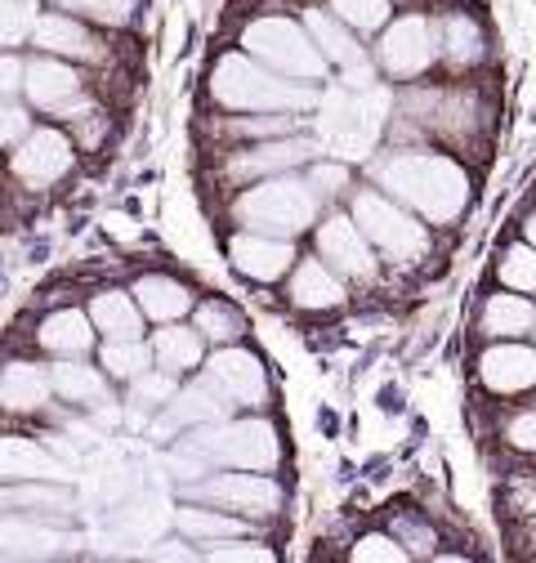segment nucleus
I'll use <instances>...</instances> for the list:
<instances>
[{
	"mask_svg": "<svg viewBox=\"0 0 536 563\" xmlns=\"http://www.w3.org/2000/svg\"><path fill=\"white\" fill-rule=\"evenodd\" d=\"M153 367V349H148V340L144 335H134V340H103L99 344V372L108 376V380H134L139 372H148Z\"/></svg>",
	"mask_w": 536,
	"mask_h": 563,
	"instance_id": "7c9ffc66",
	"label": "nucleus"
},
{
	"mask_svg": "<svg viewBox=\"0 0 536 563\" xmlns=\"http://www.w3.org/2000/svg\"><path fill=\"white\" fill-rule=\"evenodd\" d=\"M183 497L197 506L228 510L237 519H273L282 510V487L255 470H206L201 478H188Z\"/></svg>",
	"mask_w": 536,
	"mask_h": 563,
	"instance_id": "423d86ee",
	"label": "nucleus"
},
{
	"mask_svg": "<svg viewBox=\"0 0 536 563\" xmlns=\"http://www.w3.org/2000/svg\"><path fill=\"white\" fill-rule=\"evenodd\" d=\"M505 439L518 448V452H536V411H523L505 426Z\"/></svg>",
	"mask_w": 536,
	"mask_h": 563,
	"instance_id": "37998d69",
	"label": "nucleus"
},
{
	"mask_svg": "<svg viewBox=\"0 0 536 563\" xmlns=\"http://www.w3.org/2000/svg\"><path fill=\"white\" fill-rule=\"evenodd\" d=\"M354 559L358 563H402V559H412L407 550H402V541L393 532H367L354 541Z\"/></svg>",
	"mask_w": 536,
	"mask_h": 563,
	"instance_id": "58836bf2",
	"label": "nucleus"
},
{
	"mask_svg": "<svg viewBox=\"0 0 536 563\" xmlns=\"http://www.w3.org/2000/svg\"><path fill=\"white\" fill-rule=\"evenodd\" d=\"M523 242H532V246H536V216L523 224Z\"/></svg>",
	"mask_w": 536,
	"mask_h": 563,
	"instance_id": "49530a36",
	"label": "nucleus"
},
{
	"mask_svg": "<svg viewBox=\"0 0 536 563\" xmlns=\"http://www.w3.org/2000/svg\"><path fill=\"white\" fill-rule=\"evenodd\" d=\"M36 112L58 117V121H77L90 108L86 95V77L77 73V63L54 58V54H36L23 58V90H19Z\"/></svg>",
	"mask_w": 536,
	"mask_h": 563,
	"instance_id": "6e6552de",
	"label": "nucleus"
},
{
	"mask_svg": "<svg viewBox=\"0 0 536 563\" xmlns=\"http://www.w3.org/2000/svg\"><path fill=\"white\" fill-rule=\"evenodd\" d=\"M192 327L206 344H237L246 331V318L228 300H201L192 305Z\"/></svg>",
	"mask_w": 536,
	"mask_h": 563,
	"instance_id": "2f4dec72",
	"label": "nucleus"
},
{
	"mask_svg": "<svg viewBox=\"0 0 536 563\" xmlns=\"http://www.w3.org/2000/svg\"><path fill=\"white\" fill-rule=\"evenodd\" d=\"M304 184L313 188V197H335V192L349 184V170H345V166H335V162H313Z\"/></svg>",
	"mask_w": 536,
	"mask_h": 563,
	"instance_id": "79ce46f5",
	"label": "nucleus"
},
{
	"mask_svg": "<svg viewBox=\"0 0 536 563\" xmlns=\"http://www.w3.org/2000/svg\"><path fill=\"white\" fill-rule=\"evenodd\" d=\"M19 478H67V470L36 439L0 434V483H19Z\"/></svg>",
	"mask_w": 536,
	"mask_h": 563,
	"instance_id": "bb28decb",
	"label": "nucleus"
},
{
	"mask_svg": "<svg viewBox=\"0 0 536 563\" xmlns=\"http://www.w3.org/2000/svg\"><path fill=\"white\" fill-rule=\"evenodd\" d=\"M438 54H447L456 67H469V63H479L483 58V32L474 19H465V14H451L438 32Z\"/></svg>",
	"mask_w": 536,
	"mask_h": 563,
	"instance_id": "473e14b6",
	"label": "nucleus"
},
{
	"mask_svg": "<svg viewBox=\"0 0 536 563\" xmlns=\"http://www.w3.org/2000/svg\"><path fill=\"white\" fill-rule=\"evenodd\" d=\"M148 349H153V367H161L170 376H188L206 358V340L197 335V327H183V322H161L153 331Z\"/></svg>",
	"mask_w": 536,
	"mask_h": 563,
	"instance_id": "393cba45",
	"label": "nucleus"
},
{
	"mask_svg": "<svg viewBox=\"0 0 536 563\" xmlns=\"http://www.w3.org/2000/svg\"><path fill=\"white\" fill-rule=\"evenodd\" d=\"M77 550V532H63L36 515H0V559H63Z\"/></svg>",
	"mask_w": 536,
	"mask_h": 563,
	"instance_id": "4468645a",
	"label": "nucleus"
},
{
	"mask_svg": "<svg viewBox=\"0 0 536 563\" xmlns=\"http://www.w3.org/2000/svg\"><path fill=\"white\" fill-rule=\"evenodd\" d=\"M211 99L233 112H304L317 103V90L309 81H291L273 67L255 63L250 54H224L211 73Z\"/></svg>",
	"mask_w": 536,
	"mask_h": 563,
	"instance_id": "f03ea898",
	"label": "nucleus"
},
{
	"mask_svg": "<svg viewBox=\"0 0 536 563\" xmlns=\"http://www.w3.org/2000/svg\"><path fill=\"white\" fill-rule=\"evenodd\" d=\"M536 327V305L527 300V296H518V291H496V296H488V305H483V313H479V331L488 335V340H518V335H527Z\"/></svg>",
	"mask_w": 536,
	"mask_h": 563,
	"instance_id": "c85d7f7f",
	"label": "nucleus"
},
{
	"mask_svg": "<svg viewBox=\"0 0 536 563\" xmlns=\"http://www.w3.org/2000/svg\"><path fill=\"white\" fill-rule=\"evenodd\" d=\"M242 49L255 63L273 67V73L291 77V81H322V73H326V63H322L317 45L309 41V32L300 23H291V19H278V14L255 19L242 32Z\"/></svg>",
	"mask_w": 536,
	"mask_h": 563,
	"instance_id": "0eeeda50",
	"label": "nucleus"
},
{
	"mask_svg": "<svg viewBox=\"0 0 536 563\" xmlns=\"http://www.w3.org/2000/svg\"><path fill=\"white\" fill-rule=\"evenodd\" d=\"M501 287L518 291V296H536V246L532 242H514L510 251H501Z\"/></svg>",
	"mask_w": 536,
	"mask_h": 563,
	"instance_id": "f704fd0d",
	"label": "nucleus"
},
{
	"mask_svg": "<svg viewBox=\"0 0 536 563\" xmlns=\"http://www.w3.org/2000/svg\"><path fill=\"white\" fill-rule=\"evenodd\" d=\"M376 184L398 206L416 210L429 224H451L469 201V175L438 153H389L376 162Z\"/></svg>",
	"mask_w": 536,
	"mask_h": 563,
	"instance_id": "f257e3e1",
	"label": "nucleus"
},
{
	"mask_svg": "<svg viewBox=\"0 0 536 563\" xmlns=\"http://www.w3.org/2000/svg\"><path fill=\"white\" fill-rule=\"evenodd\" d=\"M134 305H139L144 322H183L192 313V287L170 273H144V277H134V287H130Z\"/></svg>",
	"mask_w": 536,
	"mask_h": 563,
	"instance_id": "6ab92c4d",
	"label": "nucleus"
},
{
	"mask_svg": "<svg viewBox=\"0 0 536 563\" xmlns=\"http://www.w3.org/2000/svg\"><path fill=\"white\" fill-rule=\"evenodd\" d=\"M175 523L188 541L206 545V541H224V537H242L246 532V519L228 515V510H215V506H179L175 510Z\"/></svg>",
	"mask_w": 536,
	"mask_h": 563,
	"instance_id": "c756f323",
	"label": "nucleus"
},
{
	"mask_svg": "<svg viewBox=\"0 0 536 563\" xmlns=\"http://www.w3.org/2000/svg\"><path fill=\"white\" fill-rule=\"evenodd\" d=\"M125 385H130V407L134 411H161L170 402V394L179 389V376H170L161 367H148V372H139Z\"/></svg>",
	"mask_w": 536,
	"mask_h": 563,
	"instance_id": "c9c22d12",
	"label": "nucleus"
},
{
	"mask_svg": "<svg viewBox=\"0 0 536 563\" xmlns=\"http://www.w3.org/2000/svg\"><path fill=\"white\" fill-rule=\"evenodd\" d=\"M27 41L41 54H54V58H67V63H103L108 58V49L90 32V23L77 19V14H63V10L36 14L32 27H27Z\"/></svg>",
	"mask_w": 536,
	"mask_h": 563,
	"instance_id": "ddd939ff",
	"label": "nucleus"
},
{
	"mask_svg": "<svg viewBox=\"0 0 536 563\" xmlns=\"http://www.w3.org/2000/svg\"><path fill=\"white\" fill-rule=\"evenodd\" d=\"M349 220L358 224V233L367 238V246H376L384 260L393 264H416L429 251V229L416 224V216L407 206H398L389 192L380 188H358Z\"/></svg>",
	"mask_w": 536,
	"mask_h": 563,
	"instance_id": "39448f33",
	"label": "nucleus"
},
{
	"mask_svg": "<svg viewBox=\"0 0 536 563\" xmlns=\"http://www.w3.org/2000/svg\"><path fill=\"white\" fill-rule=\"evenodd\" d=\"M376 58L393 81H412V77L429 73V63L438 58V27L421 14H402L380 27Z\"/></svg>",
	"mask_w": 536,
	"mask_h": 563,
	"instance_id": "9b49d317",
	"label": "nucleus"
},
{
	"mask_svg": "<svg viewBox=\"0 0 536 563\" xmlns=\"http://www.w3.org/2000/svg\"><path fill=\"white\" fill-rule=\"evenodd\" d=\"M228 260L250 282H282L295 264V246H291V238H268V233L242 229L228 242Z\"/></svg>",
	"mask_w": 536,
	"mask_h": 563,
	"instance_id": "dca6fc26",
	"label": "nucleus"
},
{
	"mask_svg": "<svg viewBox=\"0 0 536 563\" xmlns=\"http://www.w3.org/2000/svg\"><path fill=\"white\" fill-rule=\"evenodd\" d=\"M54 10L63 14H77L86 23H99V27H125L139 10V0H49Z\"/></svg>",
	"mask_w": 536,
	"mask_h": 563,
	"instance_id": "72a5a7b5",
	"label": "nucleus"
},
{
	"mask_svg": "<svg viewBox=\"0 0 536 563\" xmlns=\"http://www.w3.org/2000/svg\"><path fill=\"white\" fill-rule=\"evenodd\" d=\"M201 380H206L228 407H264L268 402V372L259 363V354L242 344H220L211 358H201Z\"/></svg>",
	"mask_w": 536,
	"mask_h": 563,
	"instance_id": "9d476101",
	"label": "nucleus"
},
{
	"mask_svg": "<svg viewBox=\"0 0 536 563\" xmlns=\"http://www.w3.org/2000/svg\"><path fill=\"white\" fill-rule=\"evenodd\" d=\"M32 130V112L19 99H0V148H14Z\"/></svg>",
	"mask_w": 536,
	"mask_h": 563,
	"instance_id": "a19ab883",
	"label": "nucleus"
},
{
	"mask_svg": "<svg viewBox=\"0 0 536 563\" xmlns=\"http://www.w3.org/2000/svg\"><path fill=\"white\" fill-rule=\"evenodd\" d=\"M233 220L250 233H268V238H300L313 220H317V197L313 188L295 175V170H282V175H264V179H250L237 201H233Z\"/></svg>",
	"mask_w": 536,
	"mask_h": 563,
	"instance_id": "7ed1b4c3",
	"label": "nucleus"
},
{
	"mask_svg": "<svg viewBox=\"0 0 536 563\" xmlns=\"http://www.w3.org/2000/svg\"><path fill=\"white\" fill-rule=\"evenodd\" d=\"M479 380L488 394H527L536 385V349L492 340L479 354Z\"/></svg>",
	"mask_w": 536,
	"mask_h": 563,
	"instance_id": "f3484780",
	"label": "nucleus"
},
{
	"mask_svg": "<svg viewBox=\"0 0 536 563\" xmlns=\"http://www.w3.org/2000/svg\"><path fill=\"white\" fill-rule=\"evenodd\" d=\"M19 90H23V58L0 54V99H19Z\"/></svg>",
	"mask_w": 536,
	"mask_h": 563,
	"instance_id": "c03bdc74",
	"label": "nucleus"
},
{
	"mask_svg": "<svg viewBox=\"0 0 536 563\" xmlns=\"http://www.w3.org/2000/svg\"><path fill=\"white\" fill-rule=\"evenodd\" d=\"M183 448L192 456H201L211 470H255V474H273L282 461V443L278 430L259 416H242V420H211V426H192Z\"/></svg>",
	"mask_w": 536,
	"mask_h": 563,
	"instance_id": "20e7f679",
	"label": "nucleus"
},
{
	"mask_svg": "<svg viewBox=\"0 0 536 563\" xmlns=\"http://www.w3.org/2000/svg\"><path fill=\"white\" fill-rule=\"evenodd\" d=\"M54 398L49 389V372L19 358V363H5L0 367V411H10V416H36L45 411Z\"/></svg>",
	"mask_w": 536,
	"mask_h": 563,
	"instance_id": "412c9836",
	"label": "nucleus"
},
{
	"mask_svg": "<svg viewBox=\"0 0 536 563\" xmlns=\"http://www.w3.org/2000/svg\"><path fill=\"white\" fill-rule=\"evenodd\" d=\"M148 559H197V550H188V545H179V541H166V545L148 550Z\"/></svg>",
	"mask_w": 536,
	"mask_h": 563,
	"instance_id": "a18cd8bd",
	"label": "nucleus"
},
{
	"mask_svg": "<svg viewBox=\"0 0 536 563\" xmlns=\"http://www.w3.org/2000/svg\"><path fill=\"white\" fill-rule=\"evenodd\" d=\"M77 166V144L58 125H32L10 148V170L23 188H54Z\"/></svg>",
	"mask_w": 536,
	"mask_h": 563,
	"instance_id": "1a4fd4ad",
	"label": "nucleus"
},
{
	"mask_svg": "<svg viewBox=\"0 0 536 563\" xmlns=\"http://www.w3.org/2000/svg\"><path fill=\"white\" fill-rule=\"evenodd\" d=\"M94 327L81 309H54L41 318L36 327V344L45 349L49 358H90V349H94Z\"/></svg>",
	"mask_w": 536,
	"mask_h": 563,
	"instance_id": "4be33fe9",
	"label": "nucleus"
},
{
	"mask_svg": "<svg viewBox=\"0 0 536 563\" xmlns=\"http://www.w3.org/2000/svg\"><path fill=\"white\" fill-rule=\"evenodd\" d=\"M233 407L206 385V380H197L188 389H175L170 402L161 407V420H157V430H192V426H211V420H224Z\"/></svg>",
	"mask_w": 536,
	"mask_h": 563,
	"instance_id": "b1692460",
	"label": "nucleus"
},
{
	"mask_svg": "<svg viewBox=\"0 0 536 563\" xmlns=\"http://www.w3.org/2000/svg\"><path fill=\"white\" fill-rule=\"evenodd\" d=\"M313 153L317 148L309 139H264V144H250L228 157V179L246 184V179H264V175H282V170L304 166Z\"/></svg>",
	"mask_w": 536,
	"mask_h": 563,
	"instance_id": "a211bd4d",
	"label": "nucleus"
},
{
	"mask_svg": "<svg viewBox=\"0 0 536 563\" xmlns=\"http://www.w3.org/2000/svg\"><path fill=\"white\" fill-rule=\"evenodd\" d=\"M197 559H211V563H273V550L242 541V537H224V541H206V550H197Z\"/></svg>",
	"mask_w": 536,
	"mask_h": 563,
	"instance_id": "4c0bfd02",
	"label": "nucleus"
},
{
	"mask_svg": "<svg viewBox=\"0 0 536 563\" xmlns=\"http://www.w3.org/2000/svg\"><path fill=\"white\" fill-rule=\"evenodd\" d=\"M45 372H49L54 398H63V402L86 407V411L112 402V398H108V376H103L99 367H90L86 358H54V367H45Z\"/></svg>",
	"mask_w": 536,
	"mask_h": 563,
	"instance_id": "5701e85b",
	"label": "nucleus"
},
{
	"mask_svg": "<svg viewBox=\"0 0 536 563\" xmlns=\"http://www.w3.org/2000/svg\"><path fill=\"white\" fill-rule=\"evenodd\" d=\"M291 305L309 313H326L345 305V282L335 277L322 260H295L291 264Z\"/></svg>",
	"mask_w": 536,
	"mask_h": 563,
	"instance_id": "a878e982",
	"label": "nucleus"
},
{
	"mask_svg": "<svg viewBox=\"0 0 536 563\" xmlns=\"http://www.w3.org/2000/svg\"><path fill=\"white\" fill-rule=\"evenodd\" d=\"M313 251L335 277H349V282H371L376 277V255H371L367 238L358 233V224L349 216H326L313 233Z\"/></svg>",
	"mask_w": 536,
	"mask_h": 563,
	"instance_id": "f8f14e48",
	"label": "nucleus"
},
{
	"mask_svg": "<svg viewBox=\"0 0 536 563\" xmlns=\"http://www.w3.org/2000/svg\"><path fill=\"white\" fill-rule=\"evenodd\" d=\"M331 14L349 32H380L389 23V0H331Z\"/></svg>",
	"mask_w": 536,
	"mask_h": 563,
	"instance_id": "e433bc0d",
	"label": "nucleus"
},
{
	"mask_svg": "<svg viewBox=\"0 0 536 563\" xmlns=\"http://www.w3.org/2000/svg\"><path fill=\"white\" fill-rule=\"evenodd\" d=\"M86 318H90L94 335H103V340H134V335H144V313H139V305H134V296L121 291V287L94 291Z\"/></svg>",
	"mask_w": 536,
	"mask_h": 563,
	"instance_id": "cd10ccee",
	"label": "nucleus"
},
{
	"mask_svg": "<svg viewBox=\"0 0 536 563\" xmlns=\"http://www.w3.org/2000/svg\"><path fill=\"white\" fill-rule=\"evenodd\" d=\"M304 32H309V41L317 45L322 63H335V67H340L349 86H371V63H367L358 36H354L340 19H335V14H322V10H309V14H304Z\"/></svg>",
	"mask_w": 536,
	"mask_h": 563,
	"instance_id": "2eb2a0df",
	"label": "nucleus"
},
{
	"mask_svg": "<svg viewBox=\"0 0 536 563\" xmlns=\"http://www.w3.org/2000/svg\"><path fill=\"white\" fill-rule=\"evenodd\" d=\"M72 510V492L63 487V478H19L0 483V515H36L54 519Z\"/></svg>",
	"mask_w": 536,
	"mask_h": 563,
	"instance_id": "aec40b11",
	"label": "nucleus"
},
{
	"mask_svg": "<svg viewBox=\"0 0 536 563\" xmlns=\"http://www.w3.org/2000/svg\"><path fill=\"white\" fill-rule=\"evenodd\" d=\"M36 19V0H0V45H19Z\"/></svg>",
	"mask_w": 536,
	"mask_h": 563,
	"instance_id": "ea45409f",
	"label": "nucleus"
}]
</instances>
